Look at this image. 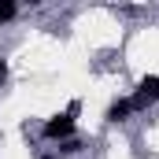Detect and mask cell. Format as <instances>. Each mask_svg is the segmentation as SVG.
I'll list each match as a JSON object with an SVG mask.
<instances>
[{"mask_svg":"<svg viewBox=\"0 0 159 159\" xmlns=\"http://www.w3.org/2000/svg\"><path fill=\"white\" fill-rule=\"evenodd\" d=\"M78 111H81V104L74 100L63 115H52V119L44 122V129H41V133H44L48 141H67V137H74V129H78V122H74V119H78Z\"/></svg>","mask_w":159,"mask_h":159,"instance_id":"1","label":"cell"},{"mask_svg":"<svg viewBox=\"0 0 159 159\" xmlns=\"http://www.w3.org/2000/svg\"><path fill=\"white\" fill-rule=\"evenodd\" d=\"M129 100H133V107H137V111H141V107H148V104H156V100H159V78H156V74L141 78V81H137V93H133Z\"/></svg>","mask_w":159,"mask_h":159,"instance_id":"2","label":"cell"},{"mask_svg":"<svg viewBox=\"0 0 159 159\" xmlns=\"http://www.w3.org/2000/svg\"><path fill=\"white\" fill-rule=\"evenodd\" d=\"M133 111H137V107H133V100H129V96H122V100H111V104H107V115H104V119L111 122V126H119V122H126Z\"/></svg>","mask_w":159,"mask_h":159,"instance_id":"3","label":"cell"},{"mask_svg":"<svg viewBox=\"0 0 159 159\" xmlns=\"http://www.w3.org/2000/svg\"><path fill=\"white\" fill-rule=\"evenodd\" d=\"M81 148H85V141H78V137H67V141H59V156H78Z\"/></svg>","mask_w":159,"mask_h":159,"instance_id":"4","label":"cell"},{"mask_svg":"<svg viewBox=\"0 0 159 159\" xmlns=\"http://www.w3.org/2000/svg\"><path fill=\"white\" fill-rule=\"evenodd\" d=\"M15 15H19V4L15 0H0V22H11Z\"/></svg>","mask_w":159,"mask_h":159,"instance_id":"5","label":"cell"},{"mask_svg":"<svg viewBox=\"0 0 159 159\" xmlns=\"http://www.w3.org/2000/svg\"><path fill=\"white\" fill-rule=\"evenodd\" d=\"M7 81V59H0V85Z\"/></svg>","mask_w":159,"mask_h":159,"instance_id":"6","label":"cell"}]
</instances>
